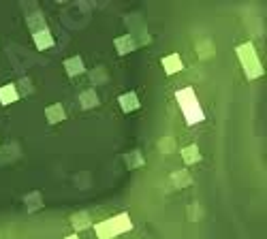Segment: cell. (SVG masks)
I'll list each match as a JSON object with an SVG mask.
<instances>
[{
	"instance_id": "6da1fadb",
	"label": "cell",
	"mask_w": 267,
	"mask_h": 239,
	"mask_svg": "<svg viewBox=\"0 0 267 239\" xmlns=\"http://www.w3.org/2000/svg\"><path fill=\"white\" fill-rule=\"evenodd\" d=\"M175 101H177L180 111H182V115H184L188 126H197L199 122H203V119H205V111H203V107L199 105L195 88H190V86L188 88H180L175 92Z\"/></svg>"
},
{
	"instance_id": "7a4b0ae2",
	"label": "cell",
	"mask_w": 267,
	"mask_h": 239,
	"mask_svg": "<svg viewBox=\"0 0 267 239\" xmlns=\"http://www.w3.org/2000/svg\"><path fill=\"white\" fill-rule=\"evenodd\" d=\"M235 54L239 58V62H241V68H244V75L252 81V79H259L265 75V70H263V64H261V60H259V54L257 50H254V43H241L235 47Z\"/></svg>"
},
{
	"instance_id": "3957f363",
	"label": "cell",
	"mask_w": 267,
	"mask_h": 239,
	"mask_svg": "<svg viewBox=\"0 0 267 239\" xmlns=\"http://www.w3.org/2000/svg\"><path fill=\"white\" fill-rule=\"evenodd\" d=\"M109 224H112V231H114L116 237H118V235H122V233L132 231V220H130V216H128L126 211L112 216V218H109Z\"/></svg>"
},
{
	"instance_id": "277c9868",
	"label": "cell",
	"mask_w": 267,
	"mask_h": 239,
	"mask_svg": "<svg viewBox=\"0 0 267 239\" xmlns=\"http://www.w3.org/2000/svg\"><path fill=\"white\" fill-rule=\"evenodd\" d=\"M32 41H34V45H36V50H39V52L52 50V47L56 45V37L52 34L50 28H43V30L32 32Z\"/></svg>"
},
{
	"instance_id": "5b68a950",
	"label": "cell",
	"mask_w": 267,
	"mask_h": 239,
	"mask_svg": "<svg viewBox=\"0 0 267 239\" xmlns=\"http://www.w3.org/2000/svg\"><path fill=\"white\" fill-rule=\"evenodd\" d=\"M161 64H163V70L167 75H177L184 70V60H182L180 54H167L163 60H161Z\"/></svg>"
},
{
	"instance_id": "8992f818",
	"label": "cell",
	"mask_w": 267,
	"mask_h": 239,
	"mask_svg": "<svg viewBox=\"0 0 267 239\" xmlns=\"http://www.w3.org/2000/svg\"><path fill=\"white\" fill-rule=\"evenodd\" d=\"M137 41H135V37L132 34H122V37H116L114 39V47H116V52H118V56H128V54H132L137 50Z\"/></svg>"
},
{
	"instance_id": "52a82bcc",
	"label": "cell",
	"mask_w": 267,
	"mask_h": 239,
	"mask_svg": "<svg viewBox=\"0 0 267 239\" xmlns=\"http://www.w3.org/2000/svg\"><path fill=\"white\" fill-rule=\"evenodd\" d=\"M118 105H120V109H122V113H132V111L141 109V101L137 97V92L120 94V97H118Z\"/></svg>"
},
{
	"instance_id": "ba28073f",
	"label": "cell",
	"mask_w": 267,
	"mask_h": 239,
	"mask_svg": "<svg viewBox=\"0 0 267 239\" xmlns=\"http://www.w3.org/2000/svg\"><path fill=\"white\" fill-rule=\"evenodd\" d=\"M45 119H47V124H60V122H64L66 119V111H64V107L60 105V103H54V105H47L45 107Z\"/></svg>"
},
{
	"instance_id": "9c48e42d",
	"label": "cell",
	"mask_w": 267,
	"mask_h": 239,
	"mask_svg": "<svg viewBox=\"0 0 267 239\" xmlns=\"http://www.w3.org/2000/svg\"><path fill=\"white\" fill-rule=\"evenodd\" d=\"M64 70H66V75L73 79V77H79L86 73V64H83V58L81 56H73V58H66L64 60Z\"/></svg>"
},
{
	"instance_id": "30bf717a",
	"label": "cell",
	"mask_w": 267,
	"mask_h": 239,
	"mask_svg": "<svg viewBox=\"0 0 267 239\" xmlns=\"http://www.w3.org/2000/svg\"><path fill=\"white\" fill-rule=\"evenodd\" d=\"M195 52H197L199 60H212L216 56V45H214L212 39L205 37V39H199L195 43Z\"/></svg>"
},
{
	"instance_id": "8fae6325",
	"label": "cell",
	"mask_w": 267,
	"mask_h": 239,
	"mask_svg": "<svg viewBox=\"0 0 267 239\" xmlns=\"http://www.w3.org/2000/svg\"><path fill=\"white\" fill-rule=\"evenodd\" d=\"M180 154H182V160H184V164L186 166H190V164H197V162H201V150H199V146L197 143H190V146H184L180 150Z\"/></svg>"
},
{
	"instance_id": "7c38bea8",
	"label": "cell",
	"mask_w": 267,
	"mask_h": 239,
	"mask_svg": "<svg viewBox=\"0 0 267 239\" xmlns=\"http://www.w3.org/2000/svg\"><path fill=\"white\" fill-rule=\"evenodd\" d=\"M19 101V92L15 88V83H7V86H0V105L9 107Z\"/></svg>"
},
{
	"instance_id": "4fadbf2b",
	"label": "cell",
	"mask_w": 267,
	"mask_h": 239,
	"mask_svg": "<svg viewBox=\"0 0 267 239\" xmlns=\"http://www.w3.org/2000/svg\"><path fill=\"white\" fill-rule=\"evenodd\" d=\"M79 105H81V109H94V107H99L101 105V99H99V94H96L94 88H88V90H83L79 92Z\"/></svg>"
},
{
	"instance_id": "5bb4252c",
	"label": "cell",
	"mask_w": 267,
	"mask_h": 239,
	"mask_svg": "<svg viewBox=\"0 0 267 239\" xmlns=\"http://www.w3.org/2000/svg\"><path fill=\"white\" fill-rule=\"evenodd\" d=\"M71 226L75 229L77 233L79 231H88L90 226H92V218H90V213L88 211H77V213H73V216L69 218Z\"/></svg>"
},
{
	"instance_id": "9a60e30c",
	"label": "cell",
	"mask_w": 267,
	"mask_h": 239,
	"mask_svg": "<svg viewBox=\"0 0 267 239\" xmlns=\"http://www.w3.org/2000/svg\"><path fill=\"white\" fill-rule=\"evenodd\" d=\"M171 184L175 190H184V188L192 186V175L186 169H177L171 173Z\"/></svg>"
},
{
	"instance_id": "2e32d148",
	"label": "cell",
	"mask_w": 267,
	"mask_h": 239,
	"mask_svg": "<svg viewBox=\"0 0 267 239\" xmlns=\"http://www.w3.org/2000/svg\"><path fill=\"white\" fill-rule=\"evenodd\" d=\"M24 205H26L28 213L41 211V209H43V195L39 193V190H34V193H30V195L24 197Z\"/></svg>"
},
{
	"instance_id": "e0dca14e",
	"label": "cell",
	"mask_w": 267,
	"mask_h": 239,
	"mask_svg": "<svg viewBox=\"0 0 267 239\" xmlns=\"http://www.w3.org/2000/svg\"><path fill=\"white\" fill-rule=\"evenodd\" d=\"M94 233H96V239H116V235L112 231V224H109V218L96 222L94 224Z\"/></svg>"
},
{
	"instance_id": "ac0fdd59",
	"label": "cell",
	"mask_w": 267,
	"mask_h": 239,
	"mask_svg": "<svg viewBox=\"0 0 267 239\" xmlns=\"http://www.w3.org/2000/svg\"><path fill=\"white\" fill-rule=\"evenodd\" d=\"M88 75H90V83H92V86H101V83L109 81V75H107V68L105 66H96V68L88 70Z\"/></svg>"
},
{
	"instance_id": "d6986e66",
	"label": "cell",
	"mask_w": 267,
	"mask_h": 239,
	"mask_svg": "<svg viewBox=\"0 0 267 239\" xmlns=\"http://www.w3.org/2000/svg\"><path fill=\"white\" fill-rule=\"evenodd\" d=\"M175 139L173 137H163V139H159V143H156V150H159L163 156H169V154H173L175 152Z\"/></svg>"
},
{
	"instance_id": "ffe728a7",
	"label": "cell",
	"mask_w": 267,
	"mask_h": 239,
	"mask_svg": "<svg viewBox=\"0 0 267 239\" xmlns=\"http://www.w3.org/2000/svg\"><path fill=\"white\" fill-rule=\"evenodd\" d=\"M124 160H126V164H128V169H139V166L145 164V158H143V154H141L139 150L128 152L126 156H124Z\"/></svg>"
},
{
	"instance_id": "44dd1931",
	"label": "cell",
	"mask_w": 267,
	"mask_h": 239,
	"mask_svg": "<svg viewBox=\"0 0 267 239\" xmlns=\"http://www.w3.org/2000/svg\"><path fill=\"white\" fill-rule=\"evenodd\" d=\"M15 88L19 92V97H30V94L34 92V83L30 77H21L17 83H15Z\"/></svg>"
},
{
	"instance_id": "7402d4cb",
	"label": "cell",
	"mask_w": 267,
	"mask_h": 239,
	"mask_svg": "<svg viewBox=\"0 0 267 239\" xmlns=\"http://www.w3.org/2000/svg\"><path fill=\"white\" fill-rule=\"evenodd\" d=\"M186 216H188V220H197V218L201 216V207H199V203H192V205H188Z\"/></svg>"
},
{
	"instance_id": "603a6c76",
	"label": "cell",
	"mask_w": 267,
	"mask_h": 239,
	"mask_svg": "<svg viewBox=\"0 0 267 239\" xmlns=\"http://www.w3.org/2000/svg\"><path fill=\"white\" fill-rule=\"evenodd\" d=\"M62 239H79V235H77V233H73V235H66V237H62Z\"/></svg>"
},
{
	"instance_id": "cb8c5ba5",
	"label": "cell",
	"mask_w": 267,
	"mask_h": 239,
	"mask_svg": "<svg viewBox=\"0 0 267 239\" xmlns=\"http://www.w3.org/2000/svg\"><path fill=\"white\" fill-rule=\"evenodd\" d=\"M0 239H3V237H0Z\"/></svg>"
}]
</instances>
